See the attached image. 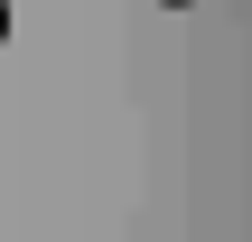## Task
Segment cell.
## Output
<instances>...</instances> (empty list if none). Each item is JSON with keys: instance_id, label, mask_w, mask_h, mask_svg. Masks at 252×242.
Instances as JSON below:
<instances>
[{"instance_id": "cell-1", "label": "cell", "mask_w": 252, "mask_h": 242, "mask_svg": "<svg viewBox=\"0 0 252 242\" xmlns=\"http://www.w3.org/2000/svg\"><path fill=\"white\" fill-rule=\"evenodd\" d=\"M0 37H9V0H0Z\"/></svg>"}, {"instance_id": "cell-2", "label": "cell", "mask_w": 252, "mask_h": 242, "mask_svg": "<svg viewBox=\"0 0 252 242\" xmlns=\"http://www.w3.org/2000/svg\"><path fill=\"white\" fill-rule=\"evenodd\" d=\"M168 9H187V0H168Z\"/></svg>"}]
</instances>
